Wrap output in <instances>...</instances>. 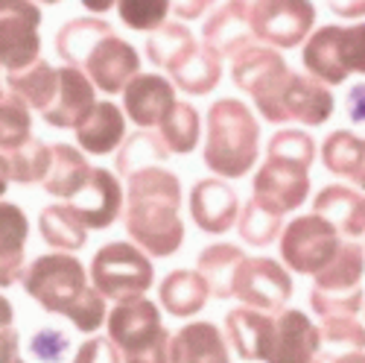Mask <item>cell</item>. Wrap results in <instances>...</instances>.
Listing matches in <instances>:
<instances>
[{
	"mask_svg": "<svg viewBox=\"0 0 365 363\" xmlns=\"http://www.w3.org/2000/svg\"><path fill=\"white\" fill-rule=\"evenodd\" d=\"M181 182L164 167H143L129 176L123 223L132 244L146 255L170 258L185 244L181 223Z\"/></svg>",
	"mask_w": 365,
	"mask_h": 363,
	"instance_id": "cell-1",
	"label": "cell"
},
{
	"mask_svg": "<svg viewBox=\"0 0 365 363\" xmlns=\"http://www.w3.org/2000/svg\"><path fill=\"white\" fill-rule=\"evenodd\" d=\"M21 284L26 296L38 302L47 314H62L82 334L94 331L108 319L106 299L94 287H88L85 264L68 252H50L24 267Z\"/></svg>",
	"mask_w": 365,
	"mask_h": 363,
	"instance_id": "cell-2",
	"label": "cell"
},
{
	"mask_svg": "<svg viewBox=\"0 0 365 363\" xmlns=\"http://www.w3.org/2000/svg\"><path fill=\"white\" fill-rule=\"evenodd\" d=\"M316 141L301 129H281L269 138L266 159L252 179V199L272 214H289L310 197Z\"/></svg>",
	"mask_w": 365,
	"mask_h": 363,
	"instance_id": "cell-3",
	"label": "cell"
},
{
	"mask_svg": "<svg viewBox=\"0 0 365 363\" xmlns=\"http://www.w3.org/2000/svg\"><path fill=\"white\" fill-rule=\"evenodd\" d=\"M257 153L260 124L246 103L237 97H222L207 109L202 161L210 173L225 179H242L255 167Z\"/></svg>",
	"mask_w": 365,
	"mask_h": 363,
	"instance_id": "cell-4",
	"label": "cell"
},
{
	"mask_svg": "<svg viewBox=\"0 0 365 363\" xmlns=\"http://www.w3.org/2000/svg\"><path fill=\"white\" fill-rule=\"evenodd\" d=\"M108 340L120 349L123 363H173V334L146 296L117 302L108 314Z\"/></svg>",
	"mask_w": 365,
	"mask_h": 363,
	"instance_id": "cell-5",
	"label": "cell"
},
{
	"mask_svg": "<svg viewBox=\"0 0 365 363\" xmlns=\"http://www.w3.org/2000/svg\"><path fill=\"white\" fill-rule=\"evenodd\" d=\"M304 68L319 82L342 85L351 74H365V21L354 26L327 24L304 41Z\"/></svg>",
	"mask_w": 365,
	"mask_h": 363,
	"instance_id": "cell-6",
	"label": "cell"
},
{
	"mask_svg": "<svg viewBox=\"0 0 365 363\" xmlns=\"http://www.w3.org/2000/svg\"><path fill=\"white\" fill-rule=\"evenodd\" d=\"M246 18L260 44L292 50L310 39L316 26L313 0H228Z\"/></svg>",
	"mask_w": 365,
	"mask_h": 363,
	"instance_id": "cell-7",
	"label": "cell"
},
{
	"mask_svg": "<svg viewBox=\"0 0 365 363\" xmlns=\"http://www.w3.org/2000/svg\"><path fill=\"white\" fill-rule=\"evenodd\" d=\"M88 276L94 290L111 302L140 299L155 282L149 255L140 247L126 244V240H111V244L100 247L97 255L91 258Z\"/></svg>",
	"mask_w": 365,
	"mask_h": 363,
	"instance_id": "cell-8",
	"label": "cell"
},
{
	"mask_svg": "<svg viewBox=\"0 0 365 363\" xmlns=\"http://www.w3.org/2000/svg\"><path fill=\"white\" fill-rule=\"evenodd\" d=\"M342 234L322 214H301L281 232V261L298 276H319L336 258Z\"/></svg>",
	"mask_w": 365,
	"mask_h": 363,
	"instance_id": "cell-9",
	"label": "cell"
},
{
	"mask_svg": "<svg viewBox=\"0 0 365 363\" xmlns=\"http://www.w3.org/2000/svg\"><path fill=\"white\" fill-rule=\"evenodd\" d=\"M333 109H336V97L333 91L313 79L310 74H289L287 82L281 85L275 103H272L269 114L263 120L269 124H301V126H322L330 120Z\"/></svg>",
	"mask_w": 365,
	"mask_h": 363,
	"instance_id": "cell-10",
	"label": "cell"
},
{
	"mask_svg": "<svg viewBox=\"0 0 365 363\" xmlns=\"http://www.w3.org/2000/svg\"><path fill=\"white\" fill-rule=\"evenodd\" d=\"M38 26L36 0H0V71H21L41 59Z\"/></svg>",
	"mask_w": 365,
	"mask_h": 363,
	"instance_id": "cell-11",
	"label": "cell"
},
{
	"mask_svg": "<svg viewBox=\"0 0 365 363\" xmlns=\"http://www.w3.org/2000/svg\"><path fill=\"white\" fill-rule=\"evenodd\" d=\"M234 296L246 308L266 311V314H281L292 296V276L284 269L281 261L246 258V264H242L237 272Z\"/></svg>",
	"mask_w": 365,
	"mask_h": 363,
	"instance_id": "cell-12",
	"label": "cell"
},
{
	"mask_svg": "<svg viewBox=\"0 0 365 363\" xmlns=\"http://www.w3.org/2000/svg\"><path fill=\"white\" fill-rule=\"evenodd\" d=\"M82 74L103 94H123V88L140 74V56L126 39H120L114 33L91 50Z\"/></svg>",
	"mask_w": 365,
	"mask_h": 363,
	"instance_id": "cell-13",
	"label": "cell"
},
{
	"mask_svg": "<svg viewBox=\"0 0 365 363\" xmlns=\"http://www.w3.org/2000/svg\"><path fill=\"white\" fill-rule=\"evenodd\" d=\"M123 188L114 173L103 170V167H94L85 182V188L68 199L71 211L82 220L85 229H111L123 211Z\"/></svg>",
	"mask_w": 365,
	"mask_h": 363,
	"instance_id": "cell-14",
	"label": "cell"
},
{
	"mask_svg": "<svg viewBox=\"0 0 365 363\" xmlns=\"http://www.w3.org/2000/svg\"><path fill=\"white\" fill-rule=\"evenodd\" d=\"M94 82H91L79 68H58V85H56V97L53 103L41 111L44 124L56 126V129H79L82 120L94 111L97 100H94Z\"/></svg>",
	"mask_w": 365,
	"mask_h": 363,
	"instance_id": "cell-15",
	"label": "cell"
},
{
	"mask_svg": "<svg viewBox=\"0 0 365 363\" xmlns=\"http://www.w3.org/2000/svg\"><path fill=\"white\" fill-rule=\"evenodd\" d=\"M175 85L158 74H138L123 88V109L126 117L140 129L161 126L167 114L175 109Z\"/></svg>",
	"mask_w": 365,
	"mask_h": 363,
	"instance_id": "cell-16",
	"label": "cell"
},
{
	"mask_svg": "<svg viewBox=\"0 0 365 363\" xmlns=\"http://www.w3.org/2000/svg\"><path fill=\"white\" fill-rule=\"evenodd\" d=\"M322 357V328L301 311L275 314V346L266 363H313Z\"/></svg>",
	"mask_w": 365,
	"mask_h": 363,
	"instance_id": "cell-17",
	"label": "cell"
},
{
	"mask_svg": "<svg viewBox=\"0 0 365 363\" xmlns=\"http://www.w3.org/2000/svg\"><path fill=\"white\" fill-rule=\"evenodd\" d=\"M190 217L207 234H225L237 226L240 199L222 179H199L190 191Z\"/></svg>",
	"mask_w": 365,
	"mask_h": 363,
	"instance_id": "cell-18",
	"label": "cell"
},
{
	"mask_svg": "<svg viewBox=\"0 0 365 363\" xmlns=\"http://www.w3.org/2000/svg\"><path fill=\"white\" fill-rule=\"evenodd\" d=\"M225 337L237 357L266 363L275 346V317L255 308H234L225 317Z\"/></svg>",
	"mask_w": 365,
	"mask_h": 363,
	"instance_id": "cell-19",
	"label": "cell"
},
{
	"mask_svg": "<svg viewBox=\"0 0 365 363\" xmlns=\"http://www.w3.org/2000/svg\"><path fill=\"white\" fill-rule=\"evenodd\" d=\"M313 211L336 226V232L348 240L365 234V194L348 185H327L316 194Z\"/></svg>",
	"mask_w": 365,
	"mask_h": 363,
	"instance_id": "cell-20",
	"label": "cell"
},
{
	"mask_svg": "<svg viewBox=\"0 0 365 363\" xmlns=\"http://www.w3.org/2000/svg\"><path fill=\"white\" fill-rule=\"evenodd\" d=\"M123 141H126V111H120V106L108 100L97 103L94 111L76 129V144L88 156H108Z\"/></svg>",
	"mask_w": 365,
	"mask_h": 363,
	"instance_id": "cell-21",
	"label": "cell"
},
{
	"mask_svg": "<svg viewBox=\"0 0 365 363\" xmlns=\"http://www.w3.org/2000/svg\"><path fill=\"white\" fill-rule=\"evenodd\" d=\"M29 220L24 208L0 199V287H12L24 276Z\"/></svg>",
	"mask_w": 365,
	"mask_h": 363,
	"instance_id": "cell-22",
	"label": "cell"
},
{
	"mask_svg": "<svg viewBox=\"0 0 365 363\" xmlns=\"http://www.w3.org/2000/svg\"><path fill=\"white\" fill-rule=\"evenodd\" d=\"M114 36V26L103 21L100 15H88V18H73L56 29V53L65 65L71 68H85L91 50H94L103 39Z\"/></svg>",
	"mask_w": 365,
	"mask_h": 363,
	"instance_id": "cell-23",
	"label": "cell"
},
{
	"mask_svg": "<svg viewBox=\"0 0 365 363\" xmlns=\"http://www.w3.org/2000/svg\"><path fill=\"white\" fill-rule=\"evenodd\" d=\"M257 39L252 33V26L246 24L231 4L225 6H217L205 18V26H202V44L210 47L220 59H234L237 53H242L246 47H252Z\"/></svg>",
	"mask_w": 365,
	"mask_h": 363,
	"instance_id": "cell-24",
	"label": "cell"
},
{
	"mask_svg": "<svg viewBox=\"0 0 365 363\" xmlns=\"http://www.w3.org/2000/svg\"><path fill=\"white\" fill-rule=\"evenodd\" d=\"M161 308L170 317H196L210 299V287L199 269H173L158 287Z\"/></svg>",
	"mask_w": 365,
	"mask_h": 363,
	"instance_id": "cell-25",
	"label": "cell"
},
{
	"mask_svg": "<svg viewBox=\"0 0 365 363\" xmlns=\"http://www.w3.org/2000/svg\"><path fill=\"white\" fill-rule=\"evenodd\" d=\"M322 164L339 179L365 191V138L354 135L351 129L330 132L322 144Z\"/></svg>",
	"mask_w": 365,
	"mask_h": 363,
	"instance_id": "cell-26",
	"label": "cell"
},
{
	"mask_svg": "<svg viewBox=\"0 0 365 363\" xmlns=\"http://www.w3.org/2000/svg\"><path fill=\"white\" fill-rule=\"evenodd\" d=\"M50 149H53V161H50V173L41 185L50 197L73 199L85 188V182L94 167L88 164L85 153H79L71 144H50Z\"/></svg>",
	"mask_w": 365,
	"mask_h": 363,
	"instance_id": "cell-27",
	"label": "cell"
},
{
	"mask_svg": "<svg viewBox=\"0 0 365 363\" xmlns=\"http://www.w3.org/2000/svg\"><path fill=\"white\" fill-rule=\"evenodd\" d=\"M196 264L210 287V296L222 302L234 299V282H237L240 267L246 264V252L234 244H210L199 252Z\"/></svg>",
	"mask_w": 365,
	"mask_h": 363,
	"instance_id": "cell-28",
	"label": "cell"
},
{
	"mask_svg": "<svg viewBox=\"0 0 365 363\" xmlns=\"http://www.w3.org/2000/svg\"><path fill=\"white\" fill-rule=\"evenodd\" d=\"M196 36L190 33V26L187 24H181V21H167L161 24L155 33H152L146 39V56H149V62L173 74L175 68H181L187 62V59L193 56L196 50Z\"/></svg>",
	"mask_w": 365,
	"mask_h": 363,
	"instance_id": "cell-29",
	"label": "cell"
},
{
	"mask_svg": "<svg viewBox=\"0 0 365 363\" xmlns=\"http://www.w3.org/2000/svg\"><path fill=\"white\" fill-rule=\"evenodd\" d=\"M4 85L12 91L15 97H21L29 109L44 111L53 103V97H56L58 68H53L47 59H36L33 65H26L21 71L4 74Z\"/></svg>",
	"mask_w": 365,
	"mask_h": 363,
	"instance_id": "cell-30",
	"label": "cell"
},
{
	"mask_svg": "<svg viewBox=\"0 0 365 363\" xmlns=\"http://www.w3.org/2000/svg\"><path fill=\"white\" fill-rule=\"evenodd\" d=\"M281 71H287V62L281 50L275 47H266V44H252L242 53L234 56V65H231V79L240 91H246L252 97L255 91L269 82L272 76H278Z\"/></svg>",
	"mask_w": 365,
	"mask_h": 363,
	"instance_id": "cell-31",
	"label": "cell"
},
{
	"mask_svg": "<svg viewBox=\"0 0 365 363\" xmlns=\"http://www.w3.org/2000/svg\"><path fill=\"white\" fill-rule=\"evenodd\" d=\"M362 276H365V247H359L356 240H345L336 258L316 276L313 290L354 293V290H362Z\"/></svg>",
	"mask_w": 365,
	"mask_h": 363,
	"instance_id": "cell-32",
	"label": "cell"
},
{
	"mask_svg": "<svg viewBox=\"0 0 365 363\" xmlns=\"http://www.w3.org/2000/svg\"><path fill=\"white\" fill-rule=\"evenodd\" d=\"M38 229L44 244L53 247L56 252H76L88 244V229L82 226V220L71 211V205L56 202L47 205L38 217Z\"/></svg>",
	"mask_w": 365,
	"mask_h": 363,
	"instance_id": "cell-33",
	"label": "cell"
},
{
	"mask_svg": "<svg viewBox=\"0 0 365 363\" xmlns=\"http://www.w3.org/2000/svg\"><path fill=\"white\" fill-rule=\"evenodd\" d=\"M220 79H222V62H220V56L205 44H199L187 62L170 74V82L190 97L210 94V91L220 85Z\"/></svg>",
	"mask_w": 365,
	"mask_h": 363,
	"instance_id": "cell-34",
	"label": "cell"
},
{
	"mask_svg": "<svg viewBox=\"0 0 365 363\" xmlns=\"http://www.w3.org/2000/svg\"><path fill=\"white\" fill-rule=\"evenodd\" d=\"M170 156L173 153L167 149L164 138L155 129H138V132H132L123 144H120L114 167H117L120 176L129 179L132 173H138L143 167H161Z\"/></svg>",
	"mask_w": 365,
	"mask_h": 363,
	"instance_id": "cell-35",
	"label": "cell"
},
{
	"mask_svg": "<svg viewBox=\"0 0 365 363\" xmlns=\"http://www.w3.org/2000/svg\"><path fill=\"white\" fill-rule=\"evenodd\" d=\"M4 159L9 164V179L15 185H36V182H44L50 173L53 149L38 138H26L21 146L4 153Z\"/></svg>",
	"mask_w": 365,
	"mask_h": 363,
	"instance_id": "cell-36",
	"label": "cell"
},
{
	"mask_svg": "<svg viewBox=\"0 0 365 363\" xmlns=\"http://www.w3.org/2000/svg\"><path fill=\"white\" fill-rule=\"evenodd\" d=\"M199 111L190 103H175V109L167 114V120L158 126V135L164 138L173 156H187L199 144Z\"/></svg>",
	"mask_w": 365,
	"mask_h": 363,
	"instance_id": "cell-37",
	"label": "cell"
},
{
	"mask_svg": "<svg viewBox=\"0 0 365 363\" xmlns=\"http://www.w3.org/2000/svg\"><path fill=\"white\" fill-rule=\"evenodd\" d=\"M29 129H33V111L4 85L0 91V149L9 153V149L21 146L26 138H33Z\"/></svg>",
	"mask_w": 365,
	"mask_h": 363,
	"instance_id": "cell-38",
	"label": "cell"
},
{
	"mask_svg": "<svg viewBox=\"0 0 365 363\" xmlns=\"http://www.w3.org/2000/svg\"><path fill=\"white\" fill-rule=\"evenodd\" d=\"M237 232L240 240L249 247H269L275 244L284 232V223L278 214H272L263 205H257L255 199H249L246 205L240 208V217H237Z\"/></svg>",
	"mask_w": 365,
	"mask_h": 363,
	"instance_id": "cell-39",
	"label": "cell"
},
{
	"mask_svg": "<svg viewBox=\"0 0 365 363\" xmlns=\"http://www.w3.org/2000/svg\"><path fill=\"white\" fill-rule=\"evenodd\" d=\"M170 9V0H117L120 21L129 29H138V33H155L161 24H167Z\"/></svg>",
	"mask_w": 365,
	"mask_h": 363,
	"instance_id": "cell-40",
	"label": "cell"
},
{
	"mask_svg": "<svg viewBox=\"0 0 365 363\" xmlns=\"http://www.w3.org/2000/svg\"><path fill=\"white\" fill-rule=\"evenodd\" d=\"M365 305V293H324V290H310V308L316 311L319 319H342V317H356Z\"/></svg>",
	"mask_w": 365,
	"mask_h": 363,
	"instance_id": "cell-41",
	"label": "cell"
},
{
	"mask_svg": "<svg viewBox=\"0 0 365 363\" xmlns=\"http://www.w3.org/2000/svg\"><path fill=\"white\" fill-rule=\"evenodd\" d=\"M322 343L342 352H365V325L356 317L322 319Z\"/></svg>",
	"mask_w": 365,
	"mask_h": 363,
	"instance_id": "cell-42",
	"label": "cell"
},
{
	"mask_svg": "<svg viewBox=\"0 0 365 363\" xmlns=\"http://www.w3.org/2000/svg\"><path fill=\"white\" fill-rule=\"evenodd\" d=\"M29 352L41 363H65V357L71 354V337L58 328H38L29 340Z\"/></svg>",
	"mask_w": 365,
	"mask_h": 363,
	"instance_id": "cell-43",
	"label": "cell"
},
{
	"mask_svg": "<svg viewBox=\"0 0 365 363\" xmlns=\"http://www.w3.org/2000/svg\"><path fill=\"white\" fill-rule=\"evenodd\" d=\"M73 363H123V354L108 337H91L76 349Z\"/></svg>",
	"mask_w": 365,
	"mask_h": 363,
	"instance_id": "cell-44",
	"label": "cell"
},
{
	"mask_svg": "<svg viewBox=\"0 0 365 363\" xmlns=\"http://www.w3.org/2000/svg\"><path fill=\"white\" fill-rule=\"evenodd\" d=\"M170 4H173V12L178 15V21H196L205 12H210V6H214L217 0H170Z\"/></svg>",
	"mask_w": 365,
	"mask_h": 363,
	"instance_id": "cell-45",
	"label": "cell"
},
{
	"mask_svg": "<svg viewBox=\"0 0 365 363\" xmlns=\"http://www.w3.org/2000/svg\"><path fill=\"white\" fill-rule=\"evenodd\" d=\"M345 114L351 117V124H365V82L354 85L345 97Z\"/></svg>",
	"mask_w": 365,
	"mask_h": 363,
	"instance_id": "cell-46",
	"label": "cell"
},
{
	"mask_svg": "<svg viewBox=\"0 0 365 363\" xmlns=\"http://www.w3.org/2000/svg\"><path fill=\"white\" fill-rule=\"evenodd\" d=\"M0 363H26L18 352V331L15 328L0 331Z\"/></svg>",
	"mask_w": 365,
	"mask_h": 363,
	"instance_id": "cell-47",
	"label": "cell"
},
{
	"mask_svg": "<svg viewBox=\"0 0 365 363\" xmlns=\"http://www.w3.org/2000/svg\"><path fill=\"white\" fill-rule=\"evenodd\" d=\"M327 6H330L333 15H339L345 21H354V18L365 15V0H327Z\"/></svg>",
	"mask_w": 365,
	"mask_h": 363,
	"instance_id": "cell-48",
	"label": "cell"
},
{
	"mask_svg": "<svg viewBox=\"0 0 365 363\" xmlns=\"http://www.w3.org/2000/svg\"><path fill=\"white\" fill-rule=\"evenodd\" d=\"M15 308H12V302L6 296H0V331L4 328H15Z\"/></svg>",
	"mask_w": 365,
	"mask_h": 363,
	"instance_id": "cell-49",
	"label": "cell"
},
{
	"mask_svg": "<svg viewBox=\"0 0 365 363\" xmlns=\"http://www.w3.org/2000/svg\"><path fill=\"white\" fill-rule=\"evenodd\" d=\"M79 4H82L88 12L103 15V12H108V9H114V6H117V0H79Z\"/></svg>",
	"mask_w": 365,
	"mask_h": 363,
	"instance_id": "cell-50",
	"label": "cell"
},
{
	"mask_svg": "<svg viewBox=\"0 0 365 363\" xmlns=\"http://www.w3.org/2000/svg\"><path fill=\"white\" fill-rule=\"evenodd\" d=\"M330 363H365V352H342L336 357H330Z\"/></svg>",
	"mask_w": 365,
	"mask_h": 363,
	"instance_id": "cell-51",
	"label": "cell"
},
{
	"mask_svg": "<svg viewBox=\"0 0 365 363\" xmlns=\"http://www.w3.org/2000/svg\"><path fill=\"white\" fill-rule=\"evenodd\" d=\"M9 164H6V159H4V153H0V197L6 194V188H9Z\"/></svg>",
	"mask_w": 365,
	"mask_h": 363,
	"instance_id": "cell-52",
	"label": "cell"
},
{
	"mask_svg": "<svg viewBox=\"0 0 365 363\" xmlns=\"http://www.w3.org/2000/svg\"><path fill=\"white\" fill-rule=\"evenodd\" d=\"M36 4H47V6H53V4H58V0H36Z\"/></svg>",
	"mask_w": 365,
	"mask_h": 363,
	"instance_id": "cell-53",
	"label": "cell"
},
{
	"mask_svg": "<svg viewBox=\"0 0 365 363\" xmlns=\"http://www.w3.org/2000/svg\"><path fill=\"white\" fill-rule=\"evenodd\" d=\"M210 363H231V357H225V360H210Z\"/></svg>",
	"mask_w": 365,
	"mask_h": 363,
	"instance_id": "cell-54",
	"label": "cell"
},
{
	"mask_svg": "<svg viewBox=\"0 0 365 363\" xmlns=\"http://www.w3.org/2000/svg\"><path fill=\"white\" fill-rule=\"evenodd\" d=\"M0 91H4V74H0Z\"/></svg>",
	"mask_w": 365,
	"mask_h": 363,
	"instance_id": "cell-55",
	"label": "cell"
},
{
	"mask_svg": "<svg viewBox=\"0 0 365 363\" xmlns=\"http://www.w3.org/2000/svg\"><path fill=\"white\" fill-rule=\"evenodd\" d=\"M313 363H322V357H319V360H313Z\"/></svg>",
	"mask_w": 365,
	"mask_h": 363,
	"instance_id": "cell-56",
	"label": "cell"
},
{
	"mask_svg": "<svg viewBox=\"0 0 365 363\" xmlns=\"http://www.w3.org/2000/svg\"><path fill=\"white\" fill-rule=\"evenodd\" d=\"M362 237H365V234H362Z\"/></svg>",
	"mask_w": 365,
	"mask_h": 363,
	"instance_id": "cell-57",
	"label": "cell"
},
{
	"mask_svg": "<svg viewBox=\"0 0 365 363\" xmlns=\"http://www.w3.org/2000/svg\"><path fill=\"white\" fill-rule=\"evenodd\" d=\"M4 331H6V328H4Z\"/></svg>",
	"mask_w": 365,
	"mask_h": 363,
	"instance_id": "cell-58",
	"label": "cell"
}]
</instances>
